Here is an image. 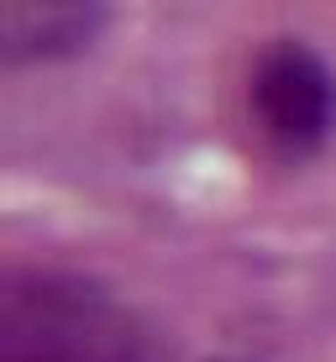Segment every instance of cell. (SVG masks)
Wrapping results in <instances>:
<instances>
[{"mask_svg":"<svg viewBox=\"0 0 336 362\" xmlns=\"http://www.w3.org/2000/svg\"><path fill=\"white\" fill-rule=\"evenodd\" d=\"M247 105L268 147H279L284 158H305L336 127V79L300 37H279L253 64Z\"/></svg>","mask_w":336,"mask_h":362,"instance_id":"cell-2","label":"cell"},{"mask_svg":"<svg viewBox=\"0 0 336 362\" xmlns=\"http://www.w3.org/2000/svg\"><path fill=\"white\" fill-rule=\"evenodd\" d=\"M0 362H153V352L100 284L37 268L6 279Z\"/></svg>","mask_w":336,"mask_h":362,"instance_id":"cell-1","label":"cell"},{"mask_svg":"<svg viewBox=\"0 0 336 362\" xmlns=\"http://www.w3.org/2000/svg\"><path fill=\"white\" fill-rule=\"evenodd\" d=\"M100 27L95 6H69V0H11L0 6V58L6 64H47V58L79 53Z\"/></svg>","mask_w":336,"mask_h":362,"instance_id":"cell-3","label":"cell"}]
</instances>
